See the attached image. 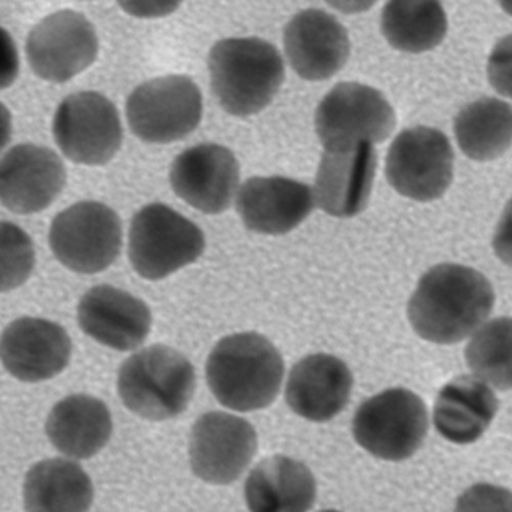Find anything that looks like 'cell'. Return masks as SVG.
Here are the masks:
<instances>
[{"label": "cell", "instance_id": "22", "mask_svg": "<svg viewBox=\"0 0 512 512\" xmlns=\"http://www.w3.org/2000/svg\"><path fill=\"white\" fill-rule=\"evenodd\" d=\"M498 412V399L479 377L454 378L441 388L433 409L435 429L454 445H471L487 432Z\"/></svg>", "mask_w": 512, "mask_h": 512}, {"label": "cell", "instance_id": "28", "mask_svg": "<svg viewBox=\"0 0 512 512\" xmlns=\"http://www.w3.org/2000/svg\"><path fill=\"white\" fill-rule=\"evenodd\" d=\"M469 369L498 390H512V319L498 317L475 330L466 348Z\"/></svg>", "mask_w": 512, "mask_h": 512}, {"label": "cell", "instance_id": "29", "mask_svg": "<svg viewBox=\"0 0 512 512\" xmlns=\"http://www.w3.org/2000/svg\"><path fill=\"white\" fill-rule=\"evenodd\" d=\"M487 73L496 93L512 99V34L496 44L488 59Z\"/></svg>", "mask_w": 512, "mask_h": 512}, {"label": "cell", "instance_id": "9", "mask_svg": "<svg viewBox=\"0 0 512 512\" xmlns=\"http://www.w3.org/2000/svg\"><path fill=\"white\" fill-rule=\"evenodd\" d=\"M388 183L404 198L435 201L448 191L454 175V152L443 131L416 126L396 136L385 167Z\"/></svg>", "mask_w": 512, "mask_h": 512}, {"label": "cell", "instance_id": "6", "mask_svg": "<svg viewBox=\"0 0 512 512\" xmlns=\"http://www.w3.org/2000/svg\"><path fill=\"white\" fill-rule=\"evenodd\" d=\"M206 248L196 223L165 204H149L130 228V262L146 280H160L198 261Z\"/></svg>", "mask_w": 512, "mask_h": 512}, {"label": "cell", "instance_id": "27", "mask_svg": "<svg viewBox=\"0 0 512 512\" xmlns=\"http://www.w3.org/2000/svg\"><path fill=\"white\" fill-rule=\"evenodd\" d=\"M454 135L469 159H498L512 146L511 105L495 97L466 105L454 120Z\"/></svg>", "mask_w": 512, "mask_h": 512}, {"label": "cell", "instance_id": "14", "mask_svg": "<svg viewBox=\"0 0 512 512\" xmlns=\"http://www.w3.org/2000/svg\"><path fill=\"white\" fill-rule=\"evenodd\" d=\"M170 185L178 198L204 214H222L240 185V164L228 147L199 144L173 160Z\"/></svg>", "mask_w": 512, "mask_h": 512}, {"label": "cell", "instance_id": "23", "mask_svg": "<svg viewBox=\"0 0 512 512\" xmlns=\"http://www.w3.org/2000/svg\"><path fill=\"white\" fill-rule=\"evenodd\" d=\"M244 496L249 511L303 512L314 506L317 485L303 462L272 456L252 469Z\"/></svg>", "mask_w": 512, "mask_h": 512}, {"label": "cell", "instance_id": "12", "mask_svg": "<svg viewBox=\"0 0 512 512\" xmlns=\"http://www.w3.org/2000/svg\"><path fill=\"white\" fill-rule=\"evenodd\" d=\"M99 52L93 23L81 13L59 10L39 21L26 39V57L34 75L67 83L96 62Z\"/></svg>", "mask_w": 512, "mask_h": 512}, {"label": "cell", "instance_id": "3", "mask_svg": "<svg viewBox=\"0 0 512 512\" xmlns=\"http://www.w3.org/2000/svg\"><path fill=\"white\" fill-rule=\"evenodd\" d=\"M207 65L212 91L233 117L259 114L285 81L282 55L264 39H222L210 49Z\"/></svg>", "mask_w": 512, "mask_h": 512}, {"label": "cell", "instance_id": "20", "mask_svg": "<svg viewBox=\"0 0 512 512\" xmlns=\"http://www.w3.org/2000/svg\"><path fill=\"white\" fill-rule=\"evenodd\" d=\"M78 324L107 348L133 351L151 332V311L133 294L114 286H94L78 304Z\"/></svg>", "mask_w": 512, "mask_h": 512}, {"label": "cell", "instance_id": "19", "mask_svg": "<svg viewBox=\"0 0 512 512\" xmlns=\"http://www.w3.org/2000/svg\"><path fill=\"white\" fill-rule=\"evenodd\" d=\"M311 186L285 177L249 178L238 194V214L246 228L262 235H285L312 214Z\"/></svg>", "mask_w": 512, "mask_h": 512}, {"label": "cell", "instance_id": "2", "mask_svg": "<svg viewBox=\"0 0 512 512\" xmlns=\"http://www.w3.org/2000/svg\"><path fill=\"white\" fill-rule=\"evenodd\" d=\"M206 375L215 399L225 408L259 411L277 399L285 364L265 336L238 333L215 345L207 359Z\"/></svg>", "mask_w": 512, "mask_h": 512}, {"label": "cell", "instance_id": "25", "mask_svg": "<svg viewBox=\"0 0 512 512\" xmlns=\"http://www.w3.org/2000/svg\"><path fill=\"white\" fill-rule=\"evenodd\" d=\"M23 496L26 511L81 512L91 508L94 488L76 462L47 459L26 474Z\"/></svg>", "mask_w": 512, "mask_h": 512}, {"label": "cell", "instance_id": "24", "mask_svg": "<svg viewBox=\"0 0 512 512\" xmlns=\"http://www.w3.org/2000/svg\"><path fill=\"white\" fill-rule=\"evenodd\" d=\"M46 433L55 450L68 458L89 459L109 443L112 417L101 399L72 395L55 404Z\"/></svg>", "mask_w": 512, "mask_h": 512}, {"label": "cell", "instance_id": "10", "mask_svg": "<svg viewBox=\"0 0 512 512\" xmlns=\"http://www.w3.org/2000/svg\"><path fill=\"white\" fill-rule=\"evenodd\" d=\"M395 125L387 97L367 84H336L315 110V133L325 149L383 143Z\"/></svg>", "mask_w": 512, "mask_h": 512}, {"label": "cell", "instance_id": "15", "mask_svg": "<svg viewBox=\"0 0 512 512\" xmlns=\"http://www.w3.org/2000/svg\"><path fill=\"white\" fill-rule=\"evenodd\" d=\"M374 144L328 147L315 177V201L338 219H351L366 210L377 173Z\"/></svg>", "mask_w": 512, "mask_h": 512}, {"label": "cell", "instance_id": "8", "mask_svg": "<svg viewBox=\"0 0 512 512\" xmlns=\"http://www.w3.org/2000/svg\"><path fill=\"white\" fill-rule=\"evenodd\" d=\"M52 254L76 273L102 272L122 249V223L102 202L83 201L60 212L49 231Z\"/></svg>", "mask_w": 512, "mask_h": 512}, {"label": "cell", "instance_id": "34", "mask_svg": "<svg viewBox=\"0 0 512 512\" xmlns=\"http://www.w3.org/2000/svg\"><path fill=\"white\" fill-rule=\"evenodd\" d=\"M498 4L501 5V9L508 13L512 17V0H498Z\"/></svg>", "mask_w": 512, "mask_h": 512}, {"label": "cell", "instance_id": "1", "mask_svg": "<svg viewBox=\"0 0 512 512\" xmlns=\"http://www.w3.org/2000/svg\"><path fill=\"white\" fill-rule=\"evenodd\" d=\"M495 291L477 270L441 264L420 278L408 306L414 332L437 345L466 340L492 314Z\"/></svg>", "mask_w": 512, "mask_h": 512}, {"label": "cell", "instance_id": "13", "mask_svg": "<svg viewBox=\"0 0 512 512\" xmlns=\"http://www.w3.org/2000/svg\"><path fill=\"white\" fill-rule=\"evenodd\" d=\"M256 451V430L241 417L209 412L199 417L191 430V469L207 483L230 485L236 482L248 469Z\"/></svg>", "mask_w": 512, "mask_h": 512}, {"label": "cell", "instance_id": "16", "mask_svg": "<svg viewBox=\"0 0 512 512\" xmlns=\"http://www.w3.org/2000/svg\"><path fill=\"white\" fill-rule=\"evenodd\" d=\"M67 172L60 157L49 147L18 144L0 167L2 206L13 214H36L47 209L62 193Z\"/></svg>", "mask_w": 512, "mask_h": 512}, {"label": "cell", "instance_id": "31", "mask_svg": "<svg viewBox=\"0 0 512 512\" xmlns=\"http://www.w3.org/2000/svg\"><path fill=\"white\" fill-rule=\"evenodd\" d=\"M120 9L135 18H164L177 12L183 0H117Z\"/></svg>", "mask_w": 512, "mask_h": 512}, {"label": "cell", "instance_id": "30", "mask_svg": "<svg viewBox=\"0 0 512 512\" xmlns=\"http://www.w3.org/2000/svg\"><path fill=\"white\" fill-rule=\"evenodd\" d=\"M458 511H512V493L477 485L459 498Z\"/></svg>", "mask_w": 512, "mask_h": 512}, {"label": "cell", "instance_id": "7", "mask_svg": "<svg viewBox=\"0 0 512 512\" xmlns=\"http://www.w3.org/2000/svg\"><path fill=\"white\" fill-rule=\"evenodd\" d=\"M126 118L131 131L144 143L181 141L201 123V91L188 76L154 78L139 84L130 94Z\"/></svg>", "mask_w": 512, "mask_h": 512}, {"label": "cell", "instance_id": "33", "mask_svg": "<svg viewBox=\"0 0 512 512\" xmlns=\"http://www.w3.org/2000/svg\"><path fill=\"white\" fill-rule=\"evenodd\" d=\"M378 0H327V4L338 12L353 15V13L367 12L374 7Z\"/></svg>", "mask_w": 512, "mask_h": 512}, {"label": "cell", "instance_id": "21", "mask_svg": "<svg viewBox=\"0 0 512 512\" xmlns=\"http://www.w3.org/2000/svg\"><path fill=\"white\" fill-rule=\"evenodd\" d=\"M354 378L345 362L330 354H311L291 370L286 403L312 422H327L346 408Z\"/></svg>", "mask_w": 512, "mask_h": 512}, {"label": "cell", "instance_id": "17", "mask_svg": "<svg viewBox=\"0 0 512 512\" xmlns=\"http://www.w3.org/2000/svg\"><path fill=\"white\" fill-rule=\"evenodd\" d=\"M283 42L291 68L307 81L332 78L343 70L351 54L345 26L320 9L296 13L285 26Z\"/></svg>", "mask_w": 512, "mask_h": 512}, {"label": "cell", "instance_id": "18", "mask_svg": "<svg viewBox=\"0 0 512 512\" xmlns=\"http://www.w3.org/2000/svg\"><path fill=\"white\" fill-rule=\"evenodd\" d=\"M70 356V336L49 320L23 317L2 333V364L21 382H42L59 375Z\"/></svg>", "mask_w": 512, "mask_h": 512}, {"label": "cell", "instance_id": "32", "mask_svg": "<svg viewBox=\"0 0 512 512\" xmlns=\"http://www.w3.org/2000/svg\"><path fill=\"white\" fill-rule=\"evenodd\" d=\"M493 249L498 259L512 269V198L503 210L500 223L496 227Z\"/></svg>", "mask_w": 512, "mask_h": 512}, {"label": "cell", "instance_id": "11", "mask_svg": "<svg viewBox=\"0 0 512 512\" xmlns=\"http://www.w3.org/2000/svg\"><path fill=\"white\" fill-rule=\"evenodd\" d=\"M54 139L63 156L81 165H105L122 146L114 102L94 91L65 97L54 115Z\"/></svg>", "mask_w": 512, "mask_h": 512}, {"label": "cell", "instance_id": "5", "mask_svg": "<svg viewBox=\"0 0 512 512\" xmlns=\"http://www.w3.org/2000/svg\"><path fill=\"white\" fill-rule=\"evenodd\" d=\"M427 432L429 412L424 401L406 388H391L367 399L353 420L359 446L385 461L414 456L424 445Z\"/></svg>", "mask_w": 512, "mask_h": 512}, {"label": "cell", "instance_id": "26", "mask_svg": "<svg viewBox=\"0 0 512 512\" xmlns=\"http://www.w3.org/2000/svg\"><path fill=\"white\" fill-rule=\"evenodd\" d=\"M448 31L441 0H388L382 12V33L391 47L422 54L440 46Z\"/></svg>", "mask_w": 512, "mask_h": 512}, {"label": "cell", "instance_id": "4", "mask_svg": "<svg viewBox=\"0 0 512 512\" xmlns=\"http://www.w3.org/2000/svg\"><path fill=\"white\" fill-rule=\"evenodd\" d=\"M118 396L147 420H168L185 412L196 390L191 362L177 349L154 345L128 357L118 370Z\"/></svg>", "mask_w": 512, "mask_h": 512}]
</instances>
